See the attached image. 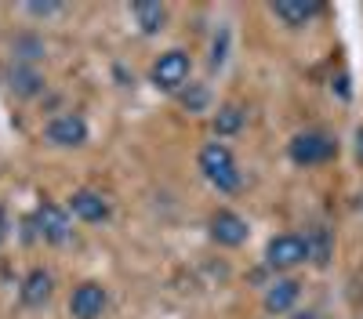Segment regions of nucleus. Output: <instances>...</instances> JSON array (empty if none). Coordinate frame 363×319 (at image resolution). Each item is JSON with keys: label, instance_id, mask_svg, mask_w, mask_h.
Segmentation results:
<instances>
[{"label": "nucleus", "instance_id": "obj_6", "mask_svg": "<svg viewBox=\"0 0 363 319\" xmlns=\"http://www.w3.org/2000/svg\"><path fill=\"white\" fill-rule=\"evenodd\" d=\"M44 141L55 149H80L87 141V120L80 112H58L44 124Z\"/></svg>", "mask_w": 363, "mask_h": 319}, {"label": "nucleus", "instance_id": "obj_5", "mask_svg": "<svg viewBox=\"0 0 363 319\" xmlns=\"http://www.w3.org/2000/svg\"><path fill=\"white\" fill-rule=\"evenodd\" d=\"M309 261V247H306V236L301 232H280L265 243V269L272 272H291L298 265Z\"/></svg>", "mask_w": 363, "mask_h": 319}, {"label": "nucleus", "instance_id": "obj_18", "mask_svg": "<svg viewBox=\"0 0 363 319\" xmlns=\"http://www.w3.org/2000/svg\"><path fill=\"white\" fill-rule=\"evenodd\" d=\"M29 15H55V11H62V4H26Z\"/></svg>", "mask_w": 363, "mask_h": 319}, {"label": "nucleus", "instance_id": "obj_8", "mask_svg": "<svg viewBox=\"0 0 363 319\" xmlns=\"http://www.w3.org/2000/svg\"><path fill=\"white\" fill-rule=\"evenodd\" d=\"M207 236L215 240L218 247H244L247 243V236H251V228H247V221L240 218L236 211H229V207H218L215 214L207 218Z\"/></svg>", "mask_w": 363, "mask_h": 319}, {"label": "nucleus", "instance_id": "obj_11", "mask_svg": "<svg viewBox=\"0 0 363 319\" xmlns=\"http://www.w3.org/2000/svg\"><path fill=\"white\" fill-rule=\"evenodd\" d=\"M298 298H301V283H298L294 276H280V279H272V283L265 286L262 305H265L269 315H284V312H291V308L298 305Z\"/></svg>", "mask_w": 363, "mask_h": 319}, {"label": "nucleus", "instance_id": "obj_13", "mask_svg": "<svg viewBox=\"0 0 363 319\" xmlns=\"http://www.w3.org/2000/svg\"><path fill=\"white\" fill-rule=\"evenodd\" d=\"M323 8L316 4V0H280V4H272V15H277L287 29H301L309 25Z\"/></svg>", "mask_w": 363, "mask_h": 319}, {"label": "nucleus", "instance_id": "obj_20", "mask_svg": "<svg viewBox=\"0 0 363 319\" xmlns=\"http://www.w3.org/2000/svg\"><path fill=\"white\" fill-rule=\"evenodd\" d=\"M356 156H359V160H363V127H359V131H356Z\"/></svg>", "mask_w": 363, "mask_h": 319}, {"label": "nucleus", "instance_id": "obj_19", "mask_svg": "<svg viewBox=\"0 0 363 319\" xmlns=\"http://www.w3.org/2000/svg\"><path fill=\"white\" fill-rule=\"evenodd\" d=\"M4 236H8V214H4V207H0V243H4Z\"/></svg>", "mask_w": 363, "mask_h": 319}, {"label": "nucleus", "instance_id": "obj_9", "mask_svg": "<svg viewBox=\"0 0 363 319\" xmlns=\"http://www.w3.org/2000/svg\"><path fill=\"white\" fill-rule=\"evenodd\" d=\"M69 214H73L77 221H87V225H102V221H109V214H113V203H109L99 189H77V192L69 196Z\"/></svg>", "mask_w": 363, "mask_h": 319}, {"label": "nucleus", "instance_id": "obj_17", "mask_svg": "<svg viewBox=\"0 0 363 319\" xmlns=\"http://www.w3.org/2000/svg\"><path fill=\"white\" fill-rule=\"evenodd\" d=\"M178 102H182V109H189V112H203L207 102H211L207 83H193L189 80V87H182V91H178Z\"/></svg>", "mask_w": 363, "mask_h": 319}, {"label": "nucleus", "instance_id": "obj_15", "mask_svg": "<svg viewBox=\"0 0 363 319\" xmlns=\"http://www.w3.org/2000/svg\"><path fill=\"white\" fill-rule=\"evenodd\" d=\"M301 236H306V247H309V261H313L316 269H327L330 257H335V236H330V228L309 225Z\"/></svg>", "mask_w": 363, "mask_h": 319}, {"label": "nucleus", "instance_id": "obj_16", "mask_svg": "<svg viewBox=\"0 0 363 319\" xmlns=\"http://www.w3.org/2000/svg\"><path fill=\"white\" fill-rule=\"evenodd\" d=\"M244 124H247V109H244V105H236V102L218 105V112H215V134H218V138L240 134V131H244Z\"/></svg>", "mask_w": 363, "mask_h": 319}, {"label": "nucleus", "instance_id": "obj_4", "mask_svg": "<svg viewBox=\"0 0 363 319\" xmlns=\"http://www.w3.org/2000/svg\"><path fill=\"white\" fill-rule=\"evenodd\" d=\"M287 156H291V163H298V167H320V163H327V160L338 156V141L330 138L327 131H301V134L291 138Z\"/></svg>", "mask_w": 363, "mask_h": 319}, {"label": "nucleus", "instance_id": "obj_14", "mask_svg": "<svg viewBox=\"0 0 363 319\" xmlns=\"http://www.w3.org/2000/svg\"><path fill=\"white\" fill-rule=\"evenodd\" d=\"M131 15H135L138 33H145V37H157L167 25V4H160V0H135Z\"/></svg>", "mask_w": 363, "mask_h": 319}, {"label": "nucleus", "instance_id": "obj_10", "mask_svg": "<svg viewBox=\"0 0 363 319\" xmlns=\"http://www.w3.org/2000/svg\"><path fill=\"white\" fill-rule=\"evenodd\" d=\"M51 294H55V276H51L44 265L29 269V272L22 276V286H18V301H22L26 308H44V305L51 301Z\"/></svg>", "mask_w": 363, "mask_h": 319}, {"label": "nucleus", "instance_id": "obj_2", "mask_svg": "<svg viewBox=\"0 0 363 319\" xmlns=\"http://www.w3.org/2000/svg\"><path fill=\"white\" fill-rule=\"evenodd\" d=\"M189 76H193V58H189V51H182V47L164 51L153 62V69H149V83H153L157 91H164V95H178L182 87H189Z\"/></svg>", "mask_w": 363, "mask_h": 319}, {"label": "nucleus", "instance_id": "obj_7", "mask_svg": "<svg viewBox=\"0 0 363 319\" xmlns=\"http://www.w3.org/2000/svg\"><path fill=\"white\" fill-rule=\"evenodd\" d=\"M109 308V290L99 279H84L69 294V315L73 319H102Z\"/></svg>", "mask_w": 363, "mask_h": 319}, {"label": "nucleus", "instance_id": "obj_1", "mask_svg": "<svg viewBox=\"0 0 363 319\" xmlns=\"http://www.w3.org/2000/svg\"><path fill=\"white\" fill-rule=\"evenodd\" d=\"M200 170H203V178L215 185L218 192H240V185H244V174H240L236 167V156L225 141H207L200 156H196Z\"/></svg>", "mask_w": 363, "mask_h": 319}, {"label": "nucleus", "instance_id": "obj_3", "mask_svg": "<svg viewBox=\"0 0 363 319\" xmlns=\"http://www.w3.org/2000/svg\"><path fill=\"white\" fill-rule=\"evenodd\" d=\"M33 232H37L40 243L62 247L73 236V214H69V207H62V203H55V199H40L37 211H33Z\"/></svg>", "mask_w": 363, "mask_h": 319}, {"label": "nucleus", "instance_id": "obj_21", "mask_svg": "<svg viewBox=\"0 0 363 319\" xmlns=\"http://www.w3.org/2000/svg\"><path fill=\"white\" fill-rule=\"evenodd\" d=\"M359 207H363V196H359Z\"/></svg>", "mask_w": 363, "mask_h": 319}, {"label": "nucleus", "instance_id": "obj_12", "mask_svg": "<svg viewBox=\"0 0 363 319\" xmlns=\"http://www.w3.org/2000/svg\"><path fill=\"white\" fill-rule=\"evenodd\" d=\"M4 83L11 87V91L18 98H37L44 91V76L33 69V66H26V62H15L4 69Z\"/></svg>", "mask_w": 363, "mask_h": 319}]
</instances>
